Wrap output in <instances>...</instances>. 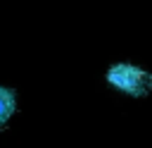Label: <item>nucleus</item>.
I'll return each instance as SVG.
<instances>
[{
  "instance_id": "obj_1",
  "label": "nucleus",
  "mask_w": 152,
  "mask_h": 148,
  "mask_svg": "<svg viewBox=\"0 0 152 148\" xmlns=\"http://www.w3.org/2000/svg\"><path fill=\"white\" fill-rule=\"evenodd\" d=\"M107 84L131 98H145L152 93V72L131 64V62H114L107 74H104Z\"/></svg>"
},
{
  "instance_id": "obj_2",
  "label": "nucleus",
  "mask_w": 152,
  "mask_h": 148,
  "mask_svg": "<svg viewBox=\"0 0 152 148\" xmlns=\"http://www.w3.org/2000/svg\"><path fill=\"white\" fill-rule=\"evenodd\" d=\"M14 112H17V93L7 86H0V127H7Z\"/></svg>"
}]
</instances>
